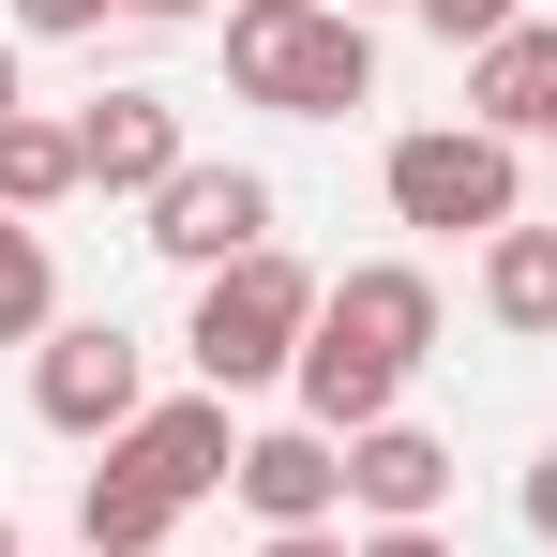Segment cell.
Wrapping results in <instances>:
<instances>
[{"label": "cell", "instance_id": "1", "mask_svg": "<svg viewBox=\"0 0 557 557\" xmlns=\"http://www.w3.org/2000/svg\"><path fill=\"white\" fill-rule=\"evenodd\" d=\"M422 362H437V272L362 257V272H332V301H317V332H301L286 392H301L317 437H362V422H392V392H407Z\"/></svg>", "mask_w": 557, "mask_h": 557}, {"label": "cell", "instance_id": "2", "mask_svg": "<svg viewBox=\"0 0 557 557\" xmlns=\"http://www.w3.org/2000/svg\"><path fill=\"white\" fill-rule=\"evenodd\" d=\"M242 482V437H226V392H151L136 437H106V467L76 482V557H166L196 497Z\"/></svg>", "mask_w": 557, "mask_h": 557}, {"label": "cell", "instance_id": "3", "mask_svg": "<svg viewBox=\"0 0 557 557\" xmlns=\"http://www.w3.org/2000/svg\"><path fill=\"white\" fill-rule=\"evenodd\" d=\"M226 91L272 121H347L376 106V30L347 0H242L226 15Z\"/></svg>", "mask_w": 557, "mask_h": 557}, {"label": "cell", "instance_id": "4", "mask_svg": "<svg viewBox=\"0 0 557 557\" xmlns=\"http://www.w3.org/2000/svg\"><path fill=\"white\" fill-rule=\"evenodd\" d=\"M317 301L332 286L301 272V257H242V272H211L196 286V317H182V362H196V392H272L286 362H301V332H317Z\"/></svg>", "mask_w": 557, "mask_h": 557}, {"label": "cell", "instance_id": "5", "mask_svg": "<svg viewBox=\"0 0 557 557\" xmlns=\"http://www.w3.org/2000/svg\"><path fill=\"white\" fill-rule=\"evenodd\" d=\"M392 211L437 242H497V226H528V166L482 121H422V136H392Z\"/></svg>", "mask_w": 557, "mask_h": 557}, {"label": "cell", "instance_id": "6", "mask_svg": "<svg viewBox=\"0 0 557 557\" xmlns=\"http://www.w3.org/2000/svg\"><path fill=\"white\" fill-rule=\"evenodd\" d=\"M30 407H46V437H136L151 422V347L121 317H61L30 347Z\"/></svg>", "mask_w": 557, "mask_h": 557}, {"label": "cell", "instance_id": "7", "mask_svg": "<svg viewBox=\"0 0 557 557\" xmlns=\"http://www.w3.org/2000/svg\"><path fill=\"white\" fill-rule=\"evenodd\" d=\"M151 257H182L196 286L242 272V257H272V182L257 166H182V182L151 196Z\"/></svg>", "mask_w": 557, "mask_h": 557}, {"label": "cell", "instance_id": "8", "mask_svg": "<svg viewBox=\"0 0 557 557\" xmlns=\"http://www.w3.org/2000/svg\"><path fill=\"white\" fill-rule=\"evenodd\" d=\"M257 528H332L347 512V437H317V422H272V437H242V482H226Z\"/></svg>", "mask_w": 557, "mask_h": 557}, {"label": "cell", "instance_id": "9", "mask_svg": "<svg viewBox=\"0 0 557 557\" xmlns=\"http://www.w3.org/2000/svg\"><path fill=\"white\" fill-rule=\"evenodd\" d=\"M437 497H453V437H422V422H362V437H347V512L437 528Z\"/></svg>", "mask_w": 557, "mask_h": 557}, {"label": "cell", "instance_id": "10", "mask_svg": "<svg viewBox=\"0 0 557 557\" xmlns=\"http://www.w3.org/2000/svg\"><path fill=\"white\" fill-rule=\"evenodd\" d=\"M76 151H91V196H166V182L196 166V151H182V106H166V91H106L91 121H76Z\"/></svg>", "mask_w": 557, "mask_h": 557}, {"label": "cell", "instance_id": "11", "mask_svg": "<svg viewBox=\"0 0 557 557\" xmlns=\"http://www.w3.org/2000/svg\"><path fill=\"white\" fill-rule=\"evenodd\" d=\"M467 121H482V136H512V151L557 136V30H543V15H512V30L467 61Z\"/></svg>", "mask_w": 557, "mask_h": 557}, {"label": "cell", "instance_id": "12", "mask_svg": "<svg viewBox=\"0 0 557 557\" xmlns=\"http://www.w3.org/2000/svg\"><path fill=\"white\" fill-rule=\"evenodd\" d=\"M482 317H497L512 347H557V211L482 242Z\"/></svg>", "mask_w": 557, "mask_h": 557}, {"label": "cell", "instance_id": "13", "mask_svg": "<svg viewBox=\"0 0 557 557\" xmlns=\"http://www.w3.org/2000/svg\"><path fill=\"white\" fill-rule=\"evenodd\" d=\"M61 196H91V151H76V121H46V106H15L0 121V211H61Z\"/></svg>", "mask_w": 557, "mask_h": 557}, {"label": "cell", "instance_id": "14", "mask_svg": "<svg viewBox=\"0 0 557 557\" xmlns=\"http://www.w3.org/2000/svg\"><path fill=\"white\" fill-rule=\"evenodd\" d=\"M46 332H61V257L30 211H0V347H46Z\"/></svg>", "mask_w": 557, "mask_h": 557}, {"label": "cell", "instance_id": "15", "mask_svg": "<svg viewBox=\"0 0 557 557\" xmlns=\"http://www.w3.org/2000/svg\"><path fill=\"white\" fill-rule=\"evenodd\" d=\"M407 15H422V30H437L453 61H482V46H497V30H512L528 0H407Z\"/></svg>", "mask_w": 557, "mask_h": 557}, {"label": "cell", "instance_id": "16", "mask_svg": "<svg viewBox=\"0 0 557 557\" xmlns=\"http://www.w3.org/2000/svg\"><path fill=\"white\" fill-rule=\"evenodd\" d=\"M106 15H121V0H15V30H30V46H76V30H106Z\"/></svg>", "mask_w": 557, "mask_h": 557}, {"label": "cell", "instance_id": "17", "mask_svg": "<svg viewBox=\"0 0 557 557\" xmlns=\"http://www.w3.org/2000/svg\"><path fill=\"white\" fill-rule=\"evenodd\" d=\"M257 557H362V543H347V528H272Z\"/></svg>", "mask_w": 557, "mask_h": 557}, {"label": "cell", "instance_id": "18", "mask_svg": "<svg viewBox=\"0 0 557 557\" xmlns=\"http://www.w3.org/2000/svg\"><path fill=\"white\" fill-rule=\"evenodd\" d=\"M362 557H453L437 528H362Z\"/></svg>", "mask_w": 557, "mask_h": 557}, {"label": "cell", "instance_id": "19", "mask_svg": "<svg viewBox=\"0 0 557 557\" xmlns=\"http://www.w3.org/2000/svg\"><path fill=\"white\" fill-rule=\"evenodd\" d=\"M528 528H543V543H557V453L528 467Z\"/></svg>", "mask_w": 557, "mask_h": 557}, {"label": "cell", "instance_id": "20", "mask_svg": "<svg viewBox=\"0 0 557 557\" xmlns=\"http://www.w3.org/2000/svg\"><path fill=\"white\" fill-rule=\"evenodd\" d=\"M121 15H151V30H166V15H196V0H121Z\"/></svg>", "mask_w": 557, "mask_h": 557}, {"label": "cell", "instance_id": "21", "mask_svg": "<svg viewBox=\"0 0 557 557\" xmlns=\"http://www.w3.org/2000/svg\"><path fill=\"white\" fill-rule=\"evenodd\" d=\"M15 106H30V91H15V46H0V121H15Z\"/></svg>", "mask_w": 557, "mask_h": 557}, {"label": "cell", "instance_id": "22", "mask_svg": "<svg viewBox=\"0 0 557 557\" xmlns=\"http://www.w3.org/2000/svg\"><path fill=\"white\" fill-rule=\"evenodd\" d=\"M0 557H30V543H15V528H0Z\"/></svg>", "mask_w": 557, "mask_h": 557}, {"label": "cell", "instance_id": "23", "mask_svg": "<svg viewBox=\"0 0 557 557\" xmlns=\"http://www.w3.org/2000/svg\"><path fill=\"white\" fill-rule=\"evenodd\" d=\"M543 211H557V166H543Z\"/></svg>", "mask_w": 557, "mask_h": 557}, {"label": "cell", "instance_id": "24", "mask_svg": "<svg viewBox=\"0 0 557 557\" xmlns=\"http://www.w3.org/2000/svg\"><path fill=\"white\" fill-rule=\"evenodd\" d=\"M347 15H376V0H347Z\"/></svg>", "mask_w": 557, "mask_h": 557}, {"label": "cell", "instance_id": "25", "mask_svg": "<svg viewBox=\"0 0 557 557\" xmlns=\"http://www.w3.org/2000/svg\"><path fill=\"white\" fill-rule=\"evenodd\" d=\"M166 557H182V543H166Z\"/></svg>", "mask_w": 557, "mask_h": 557}]
</instances>
